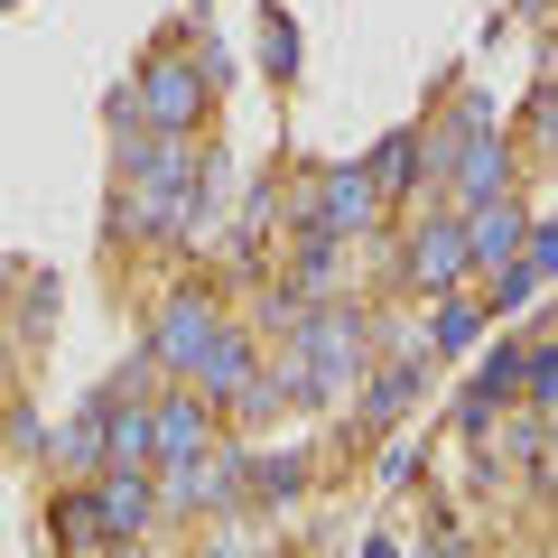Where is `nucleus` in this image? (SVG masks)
<instances>
[{
  "label": "nucleus",
  "mask_w": 558,
  "mask_h": 558,
  "mask_svg": "<svg viewBox=\"0 0 558 558\" xmlns=\"http://www.w3.org/2000/svg\"><path fill=\"white\" fill-rule=\"evenodd\" d=\"M521 363H531V354H521L512 336H502V344H484V363H475V391L457 400V428H465V438H484L502 400H521Z\"/></svg>",
  "instance_id": "obj_9"
},
{
  "label": "nucleus",
  "mask_w": 558,
  "mask_h": 558,
  "mask_svg": "<svg viewBox=\"0 0 558 558\" xmlns=\"http://www.w3.org/2000/svg\"><path fill=\"white\" fill-rule=\"evenodd\" d=\"M10 354H20V326H10V307H0V373H10Z\"/></svg>",
  "instance_id": "obj_27"
},
{
  "label": "nucleus",
  "mask_w": 558,
  "mask_h": 558,
  "mask_svg": "<svg viewBox=\"0 0 558 558\" xmlns=\"http://www.w3.org/2000/svg\"><path fill=\"white\" fill-rule=\"evenodd\" d=\"M205 558H260V539H215Z\"/></svg>",
  "instance_id": "obj_26"
},
{
  "label": "nucleus",
  "mask_w": 558,
  "mask_h": 558,
  "mask_svg": "<svg viewBox=\"0 0 558 558\" xmlns=\"http://www.w3.org/2000/svg\"><path fill=\"white\" fill-rule=\"evenodd\" d=\"M410 279L418 289H438V299H457L465 279H475V252H465V215H428L410 233Z\"/></svg>",
  "instance_id": "obj_7"
},
{
  "label": "nucleus",
  "mask_w": 558,
  "mask_h": 558,
  "mask_svg": "<svg viewBox=\"0 0 558 558\" xmlns=\"http://www.w3.org/2000/svg\"><path fill=\"white\" fill-rule=\"evenodd\" d=\"M465 252H475V270H484V279H502L521 252H531V215H521L512 196L475 205V215H465Z\"/></svg>",
  "instance_id": "obj_8"
},
{
  "label": "nucleus",
  "mask_w": 558,
  "mask_h": 558,
  "mask_svg": "<svg viewBox=\"0 0 558 558\" xmlns=\"http://www.w3.org/2000/svg\"><path fill=\"white\" fill-rule=\"evenodd\" d=\"M252 381H260V344L242 336V326H223V336H215V354L196 363V391H205V400H242Z\"/></svg>",
  "instance_id": "obj_14"
},
{
  "label": "nucleus",
  "mask_w": 558,
  "mask_h": 558,
  "mask_svg": "<svg viewBox=\"0 0 558 558\" xmlns=\"http://www.w3.org/2000/svg\"><path fill=\"white\" fill-rule=\"evenodd\" d=\"M149 428H159V475L186 457H205V438H215V400L205 391H168L159 410H149Z\"/></svg>",
  "instance_id": "obj_10"
},
{
  "label": "nucleus",
  "mask_w": 558,
  "mask_h": 558,
  "mask_svg": "<svg viewBox=\"0 0 558 558\" xmlns=\"http://www.w3.org/2000/svg\"><path fill=\"white\" fill-rule=\"evenodd\" d=\"M475 336H484V307L465 299V289H457V299H438V326H428V354H465Z\"/></svg>",
  "instance_id": "obj_21"
},
{
  "label": "nucleus",
  "mask_w": 558,
  "mask_h": 558,
  "mask_svg": "<svg viewBox=\"0 0 558 558\" xmlns=\"http://www.w3.org/2000/svg\"><path fill=\"white\" fill-rule=\"evenodd\" d=\"M373 215H381V186H373L363 159L354 168H326V178L299 196V233H326V242H354Z\"/></svg>",
  "instance_id": "obj_4"
},
{
  "label": "nucleus",
  "mask_w": 558,
  "mask_h": 558,
  "mask_svg": "<svg viewBox=\"0 0 558 558\" xmlns=\"http://www.w3.org/2000/svg\"><path fill=\"white\" fill-rule=\"evenodd\" d=\"M159 410V400H149ZM149 410L140 400H102V457L112 465H131V475H159V428H149ZM102 465V475H112Z\"/></svg>",
  "instance_id": "obj_11"
},
{
  "label": "nucleus",
  "mask_w": 558,
  "mask_h": 558,
  "mask_svg": "<svg viewBox=\"0 0 558 558\" xmlns=\"http://www.w3.org/2000/svg\"><path fill=\"white\" fill-rule=\"evenodd\" d=\"M94 502H102V531H112V539H140L149 512H159V484L131 475V465H112V475H94Z\"/></svg>",
  "instance_id": "obj_13"
},
{
  "label": "nucleus",
  "mask_w": 558,
  "mask_h": 558,
  "mask_svg": "<svg viewBox=\"0 0 558 558\" xmlns=\"http://www.w3.org/2000/svg\"><path fill=\"white\" fill-rule=\"evenodd\" d=\"M242 465H252V457L205 447V457H186V465L159 475V502H168V512H242Z\"/></svg>",
  "instance_id": "obj_6"
},
{
  "label": "nucleus",
  "mask_w": 558,
  "mask_h": 558,
  "mask_svg": "<svg viewBox=\"0 0 558 558\" xmlns=\"http://www.w3.org/2000/svg\"><path fill=\"white\" fill-rule=\"evenodd\" d=\"M428 558H475V539H428Z\"/></svg>",
  "instance_id": "obj_28"
},
{
  "label": "nucleus",
  "mask_w": 558,
  "mask_h": 558,
  "mask_svg": "<svg viewBox=\"0 0 558 558\" xmlns=\"http://www.w3.org/2000/svg\"><path fill=\"white\" fill-rule=\"evenodd\" d=\"M0 10H20V0H0Z\"/></svg>",
  "instance_id": "obj_31"
},
{
  "label": "nucleus",
  "mask_w": 558,
  "mask_h": 558,
  "mask_svg": "<svg viewBox=\"0 0 558 558\" xmlns=\"http://www.w3.org/2000/svg\"><path fill=\"white\" fill-rule=\"evenodd\" d=\"M20 344H47L57 336V270H20V307H10Z\"/></svg>",
  "instance_id": "obj_19"
},
{
  "label": "nucleus",
  "mask_w": 558,
  "mask_h": 558,
  "mask_svg": "<svg viewBox=\"0 0 558 558\" xmlns=\"http://www.w3.org/2000/svg\"><path fill=\"white\" fill-rule=\"evenodd\" d=\"M447 131H457V168H447V186H457V205L475 215V205L502 196V140H494V94H457V112H447Z\"/></svg>",
  "instance_id": "obj_3"
},
{
  "label": "nucleus",
  "mask_w": 558,
  "mask_h": 558,
  "mask_svg": "<svg viewBox=\"0 0 558 558\" xmlns=\"http://www.w3.org/2000/svg\"><path fill=\"white\" fill-rule=\"evenodd\" d=\"M47 465H57V475H102V465H112V457H102V391L94 400H84V410L75 418H65V428H57V438H47Z\"/></svg>",
  "instance_id": "obj_15"
},
{
  "label": "nucleus",
  "mask_w": 558,
  "mask_h": 558,
  "mask_svg": "<svg viewBox=\"0 0 558 558\" xmlns=\"http://www.w3.org/2000/svg\"><path fill=\"white\" fill-rule=\"evenodd\" d=\"M299 57H307V47H299V20H289V10H270V20H260V65L289 84V75H299Z\"/></svg>",
  "instance_id": "obj_22"
},
{
  "label": "nucleus",
  "mask_w": 558,
  "mask_h": 558,
  "mask_svg": "<svg viewBox=\"0 0 558 558\" xmlns=\"http://www.w3.org/2000/svg\"><path fill=\"white\" fill-rule=\"evenodd\" d=\"M549 344H558V299H549Z\"/></svg>",
  "instance_id": "obj_30"
},
{
  "label": "nucleus",
  "mask_w": 558,
  "mask_h": 558,
  "mask_svg": "<svg viewBox=\"0 0 558 558\" xmlns=\"http://www.w3.org/2000/svg\"><path fill=\"white\" fill-rule=\"evenodd\" d=\"M215 336H223V317H215V299H205V289H178V299L159 307V326H149V354H159V373H178V381H196V363L215 354Z\"/></svg>",
  "instance_id": "obj_5"
},
{
  "label": "nucleus",
  "mask_w": 558,
  "mask_h": 558,
  "mask_svg": "<svg viewBox=\"0 0 558 558\" xmlns=\"http://www.w3.org/2000/svg\"><path fill=\"white\" fill-rule=\"evenodd\" d=\"M299 494H307V457H299V447L242 465V502H260V512H279V502H299Z\"/></svg>",
  "instance_id": "obj_17"
},
{
  "label": "nucleus",
  "mask_w": 558,
  "mask_h": 558,
  "mask_svg": "<svg viewBox=\"0 0 558 558\" xmlns=\"http://www.w3.org/2000/svg\"><path fill=\"white\" fill-rule=\"evenodd\" d=\"M521 270H531V279H549V270H558V215H549V223H531V252H521Z\"/></svg>",
  "instance_id": "obj_25"
},
{
  "label": "nucleus",
  "mask_w": 558,
  "mask_h": 558,
  "mask_svg": "<svg viewBox=\"0 0 558 558\" xmlns=\"http://www.w3.org/2000/svg\"><path fill=\"white\" fill-rule=\"evenodd\" d=\"M363 168H373V186H381V196H410V186H428V149H418V131H391Z\"/></svg>",
  "instance_id": "obj_18"
},
{
  "label": "nucleus",
  "mask_w": 558,
  "mask_h": 558,
  "mask_svg": "<svg viewBox=\"0 0 558 558\" xmlns=\"http://www.w3.org/2000/svg\"><path fill=\"white\" fill-rule=\"evenodd\" d=\"M363 558H400V549H391V539H373V549H363Z\"/></svg>",
  "instance_id": "obj_29"
},
{
  "label": "nucleus",
  "mask_w": 558,
  "mask_h": 558,
  "mask_svg": "<svg viewBox=\"0 0 558 558\" xmlns=\"http://www.w3.org/2000/svg\"><path fill=\"white\" fill-rule=\"evenodd\" d=\"M363 354H373V317H363L354 299H326V307H307L299 344H289L299 400H344V391H363Z\"/></svg>",
  "instance_id": "obj_1"
},
{
  "label": "nucleus",
  "mask_w": 558,
  "mask_h": 558,
  "mask_svg": "<svg viewBox=\"0 0 558 558\" xmlns=\"http://www.w3.org/2000/svg\"><path fill=\"white\" fill-rule=\"evenodd\" d=\"M539 438H549L539 418H512V428L494 438V457H484V475H494V465H531V457H539Z\"/></svg>",
  "instance_id": "obj_23"
},
{
  "label": "nucleus",
  "mask_w": 558,
  "mask_h": 558,
  "mask_svg": "<svg viewBox=\"0 0 558 558\" xmlns=\"http://www.w3.org/2000/svg\"><path fill=\"white\" fill-rule=\"evenodd\" d=\"M521 400H531V410H558V344H539V354L521 363Z\"/></svg>",
  "instance_id": "obj_24"
},
{
  "label": "nucleus",
  "mask_w": 558,
  "mask_h": 558,
  "mask_svg": "<svg viewBox=\"0 0 558 558\" xmlns=\"http://www.w3.org/2000/svg\"><path fill=\"white\" fill-rule=\"evenodd\" d=\"M223 178H233L223 159H196V186H186V205H178V223H168V242H196L205 223H215V205H223Z\"/></svg>",
  "instance_id": "obj_20"
},
{
  "label": "nucleus",
  "mask_w": 558,
  "mask_h": 558,
  "mask_svg": "<svg viewBox=\"0 0 558 558\" xmlns=\"http://www.w3.org/2000/svg\"><path fill=\"white\" fill-rule=\"evenodd\" d=\"M47 539H57V558L112 549V531H102V502H94V484H65V494H57V512H47Z\"/></svg>",
  "instance_id": "obj_16"
},
{
  "label": "nucleus",
  "mask_w": 558,
  "mask_h": 558,
  "mask_svg": "<svg viewBox=\"0 0 558 558\" xmlns=\"http://www.w3.org/2000/svg\"><path fill=\"white\" fill-rule=\"evenodd\" d=\"M131 102H140V131H149V140H196V121H205V102H215V84H205V65L186 57V47H168V57L140 65Z\"/></svg>",
  "instance_id": "obj_2"
},
{
  "label": "nucleus",
  "mask_w": 558,
  "mask_h": 558,
  "mask_svg": "<svg viewBox=\"0 0 558 558\" xmlns=\"http://www.w3.org/2000/svg\"><path fill=\"white\" fill-rule=\"evenodd\" d=\"M418 391H428V363H381V373L363 381V400H354V428H400Z\"/></svg>",
  "instance_id": "obj_12"
}]
</instances>
